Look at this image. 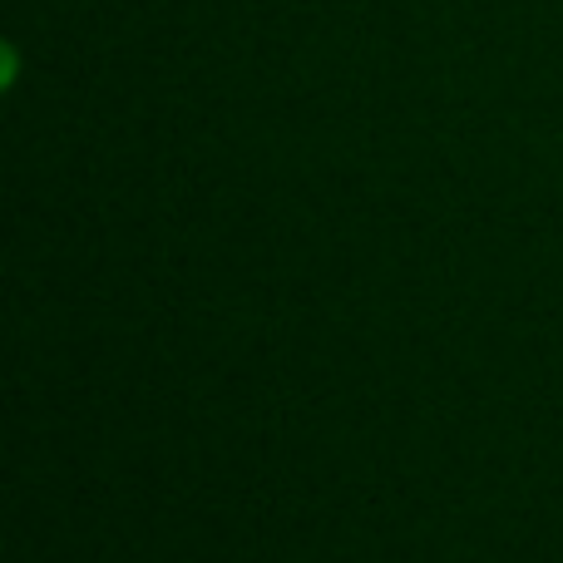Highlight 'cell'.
Here are the masks:
<instances>
[]
</instances>
